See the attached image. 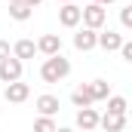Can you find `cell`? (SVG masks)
<instances>
[{
  "label": "cell",
  "mask_w": 132,
  "mask_h": 132,
  "mask_svg": "<svg viewBox=\"0 0 132 132\" xmlns=\"http://www.w3.org/2000/svg\"><path fill=\"white\" fill-rule=\"evenodd\" d=\"M68 74H71V62L65 55H52V59H46L40 65V80L43 83H59V80H65Z\"/></svg>",
  "instance_id": "6da1fadb"
},
{
  "label": "cell",
  "mask_w": 132,
  "mask_h": 132,
  "mask_svg": "<svg viewBox=\"0 0 132 132\" xmlns=\"http://www.w3.org/2000/svg\"><path fill=\"white\" fill-rule=\"evenodd\" d=\"M104 22H108V9H104L101 3H86V6H83V28L98 31Z\"/></svg>",
  "instance_id": "7a4b0ae2"
},
{
  "label": "cell",
  "mask_w": 132,
  "mask_h": 132,
  "mask_svg": "<svg viewBox=\"0 0 132 132\" xmlns=\"http://www.w3.org/2000/svg\"><path fill=\"white\" fill-rule=\"evenodd\" d=\"M22 71H25V62L9 55V59L0 62V80L3 83H15V80H22Z\"/></svg>",
  "instance_id": "3957f363"
},
{
  "label": "cell",
  "mask_w": 132,
  "mask_h": 132,
  "mask_svg": "<svg viewBox=\"0 0 132 132\" xmlns=\"http://www.w3.org/2000/svg\"><path fill=\"white\" fill-rule=\"evenodd\" d=\"M98 123H101V114L95 108H80L77 111V129L92 132V129H98Z\"/></svg>",
  "instance_id": "277c9868"
},
{
  "label": "cell",
  "mask_w": 132,
  "mask_h": 132,
  "mask_svg": "<svg viewBox=\"0 0 132 132\" xmlns=\"http://www.w3.org/2000/svg\"><path fill=\"white\" fill-rule=\"evenodd\" d=\"M3 95H6V101H12V104H22V101L31 98V86L22 83V80H15V83H6Z\"/></svg>",
  "instance_id": "5b68a950"
},
{
  "label": "cell",
  "mask_w": 132,
  "mask_h": 132,
  "mask_svg": "<svg viewBox=\"0 0 132 132\" xmlns=\"http://www.w3.org/2000/svg\"><path fill=\"white\" fill-rule=\"evenodd\" d=\"M37 52H43L46 59L62 55V37H59V34H43V37L37 40Z\"/></svg>",
  "instance_id": "8992f818"
},
{
  "label": "cell",
  "mask_w": 132,
  "mask_h": 132,
  "mask_svg": "<svg viewBox=\"0 0 132 132\" xmlns=\"http://www.w3.org/2000/svg\"><path fill=\"white\" fill-rule=\"evenodd\" d=\"M98 46V31H92V28H83V31L74 34V49H80V52H89V49H95Z\"/></svg>",
  "instance_id": "52a82bcc"
},
{
  "label": "cell",
  "mask_w": 132,
  "mask_h": 132,
  "mask_svg": "<svg viewBox=\"0 0 132 132\" xmlns=\"http://www.w3.org/2000/svg\"><path fill=\"white\" fill-rule=\"evenodd\" d=\"M59 22H62L65 28H77V25L83 22V9H80L77 3H65V6L59 9Z\"/></svg>",
  "instance_id": "ba28073f"
},
{
  "label": "cell",
  "mask_w": 132,
  "mask_h": 132,
  "mask_svg": "<svg viewBox=\"0 0 132 132\" xmlns=\"http://www.w3.org/2000/svg\"><path fill=\"white\" fill-rule=\"evenodd\" d=\"M34 104H37L40 117H55V114H59V108H62V104H59V95H49V92H46V95H37Z\"/></svg>",
  "instance_id": "9c48e42d"
},
{
  "label": "cell",
  "mask_w": 132,
  "mask_h": 132,
  "mask_svg": "<svg viewBox=\"0 0 132 132\" xmlns=\"http://www.w3.org/2000/svg\"><path fill=\"white\" fill-rule=\"evenodd\" d=\"M104 132H123L126 129V114H101V123H98Z\"/></svg>",
  "instance_id": "30bf717a"
},
{
  "label": "cell",
  "mask_w": 132,
  "mask_h": 132,
  "mask_svg": "<svg viewBox=\"0 0 132 132\" xmlns=\"http://www.w3.org/2000/svg\"><path fill=\"white\" fill-rule=\"evenodd\" d=\"M71 104H74V108H92V104H95L92 92H89V83H83V86H77V89L71 92Z\"/></svg>",
  "instance_id": "8fae6325"
},
{
  "label": "cell",
  "mask_w": 132,
  "mask_h": 132,
  "mask_svg": "<svg viewBox=\"0 0 132 132\" xmlns=\"http://www.w3.org/2000/svg\"><path fill=\"white\" fill-rule=\"evenodd\" d=\"M98 46L104 52H120V46H123V37L117 31H101L98 34Z\"/></svg>",
  "instance_id": "7c38bea8"
},
{
  "label": "cell",
  "mask_w": 132,
  "mask_h": 132,
  "mask_svg": "<svg viewBox=\"0 0 132 132\" xmlns=\"http://www.w3.org/2000/svg\"><path fill=\"white\" fill-rule=\"evenodd\" d=\"M34 52H37V43L28 40V37L12 43V55H15V59H22V62H25V59H34Z\"/></svg>",
  "instance_id": "4fadbf2b"
},
{
  "label": "cell",
  "mask_w": 132,
  "mask_h": 132,
  "mask_svg": "<svg viewBox=\"0 0 132 132\" xmlns=\"http://www.w3.org/2000/svg\"><path fill=\"white\" fill-rule=\"evenodd\" d=\"M89 92H92L95 101H108L111 98V83H108V80H92V83H89Z\"/></svg>",
  "instance_id": "5bb4252c"
},
{
  "label": "cell",
  "mask_w": 132,
  "mask_h": 132,
  "mask_svg": "<svg viewBox=\"0 0 132 132\" xmlns=\"http://www.w3.org/2000/svg\"><path fill=\"white\" fill-rule=\"evenodd\" d=\"M9 19L28 22V19H31V6H28V3H9Z\"/></svg>",
  "instance_id": "9a60e30c"
},
{
  "label": "cell",
  "mask_w": 132,
  "mask_h": 132,
  "mask_svg": "<svg viewBox=\"0 0 132 132\" xmlns=\"http://www.w3.org/2000/svg\"><path fill=\"white\" fill-rule=\"evenodd\" d=\"M126 108H129V101L123 95H111L108 98V114H126Z\"/></svg>",
  "instance_id": "2e32d148"
},
{
  "label": "cell",
  "mask_w": 132,
  "mask_h": 132,
  "mask_svg": "<svg viewBox=\"0 0 132 132\" xmlns=\"http://www.w3.org/2000/svg\"><path fill=\"white\" fill-rule=\"evenodd\" d=\"M34 132H59V126H55L52 117H37L34 120Z\"/></svg>",
  "instance_id": "e0dca14e"
},
{
  "label": "cell",
  "mask_w": 132,
  "mask_h": 132,
  "mask_svg": "<svg viewBox=\"0 0 132 132\" xmlns=\"http://www.w3.org/2000/svg\"><path fill=\"white\" fill-rule=\"evenodd\" d=\"M120 22H123V28H129V31H132V3L120 9Z\"/></svg>",
  "instance_id": "ac0fdd59"
},
{
  "label": "cell",
  "mask_w": 132,
  "mask_h": 132,
  "mask_svg": "<svg viewBox=\"0 0 132 132\" xmlns=\"http://www.w3.org/2000/svg\"><path fill=\"white\" fill-rule=\"evenodd\" d=\"M120 55H123V59L132 65V40H123V46H120Z\"/></svg>",
  "instance_id": "d6986e66"
},
{
  "label": "cell",
  "mask_w": 132,
  "mask_h": 132,
  "mask_svg": "<svg viewBox=\"0 0 132 132\" xmlns=\"http://www.w3.org/2000/svg\"><path fill=\"white\" fill-rule=\"evenodd\" d=\"M9 55H12L9 43H6V40H0V62H3V59H9Z\"/></svg>",
  "instance_id": "ffe728a7"
},
{
  "label": "cell",
  "mask_w": 132,
  "mask_h": 132,
  "mask_svg": "<svg viewBox=\"0 0 132 132\" xmlns=\"http://www.w3.org/2000/svg\"><path fill=\"white\" fill-rule=\"evenodd\" d=\"M25 3H28V6H31V9H34V6H40L43 0H25Z\"/></svg>",
  "instance_id": "44dd1931"
},
{
  "label": "cell",
  "mask_w": 132,
  "mask_h": 132,
  "mask_svg": "<svg viewBox=\"0 0 132 132\" xmlns=\"http://www.w3.org/2000/svg\"><path fill=\"white\" fill-rule=\"evenodd\" d=\"M89 3H101V6H108V3H114V0H89Z\"/></svg>",
  "instance_id": "7402d4cb"
},
{
  "label": "cell",
  "mask_w": 132,
  "mask_h": 132,
  "mask_svg": "<svg viewBox=\"0 0 132 132\" xmlns=\"http://www.w3.org/2000/svg\"><path fill=\"white\" fill-rule=\"evenodd\" d=\"M6 3H25V0H6Z\"/></svg>",
  "instance_id": "603a6c76"
},
{
  "label": "cell",
  "mask_w": 132,
  "mask_h": 132,
  "mask_svg": "<svg viewBox=\"0 0 132 132\" xmlns=\"http://www.w3.org/2000/svg\"><path fill=\"white\" fill-rule=\"evenodd\" d=\"M59 132H74V129H65V126H62V129H59Z\"/></svg>",
  "instance_id": "cb8c5ba5"
},
{
  "label": "cell",
  "mask_w": 132,
  "mask_h": 132,
  "mask_svg": "<svg viewBox=\"0 0 132 132\" xmlns=\"http://www.w3.org/2000/svg\"><path fill=\"white\" fill-rule=\"evenodd\" d=\"M59 3H74V0H59Z\"/></svg>",
  "instance_id": "d4e9b609"
}]
</instances>
